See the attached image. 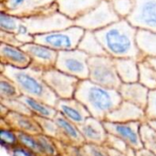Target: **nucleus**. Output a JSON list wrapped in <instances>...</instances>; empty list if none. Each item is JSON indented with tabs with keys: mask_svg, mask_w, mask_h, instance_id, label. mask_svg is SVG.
Here are the masks:
<instances>
[{
	"mask_svg": "<svg viewBox=\"0 0 156 156\" xmlns=\"http://www.w3.org/2000/svg\"><path fill=\"white\" fill-rule=\"evenodd\" d=\"M138 28L126 18L94 31L95 36L104 48L107 54L113 58H133L139 62L146 58L143 55L136 43Z\"/></svg>",
	"mask_w": 156,
	"mask_h": 156,
	"instance_id": "f257e3e1",
	"label": "nucleus"
},
{
	"mask_svg": "<svg viewBox=\"0 0 156 156\" xmlns=\"http://www.w3.org/2000/svg\"><path fill=\"white\" fill-rule=\"evenodd\" d=\"M72 26L74 20L60 13L55 4L42 13L22 17V23L16 36L20 42L27 44L34 42V35L66 29Z\"/></svg>",
	"mask_w": 156,
	"mask_h": 156,
	"instance_id": "f03ea898",
	"label": "nucleus"
},
{
	"mask_svg": "<svg viewBox=\"0 0 156 156\" xmlns=\"http://www.w3.org/2000/svg\"><path fill=\"white\" fill-rule=\"evenodd\" d=\"M1 72L7 79L11 80L23 91L35 98L46 97L49 91L43 79L44 70L32 65L19 69L1 64Z\"/></svg>",
	"mask_w": 156,
	"mask_h": 156,
	"instance_id": "7ed1b4c3",
	"label": "nucleus"
},
{
	"mask_svg": "<svg viewBox=\"0 0 156 156\" xmlns=\"http://www.w3.org/2000/svg\"><path fill=\"white\" fill-rule=\"evenodd\" d=\"M84 33L85 29L74 25L66 29L34 35L33 37L35 43L41 44L59 52L78 48Z\"/></svg>",
	"mask_w": 156,
	"mask_h": 156,
	"instance_id": "20e7f679",
	"label": "nucleus"
},
{
	"mask_svg": "<svg viewBox=\"0 0 156 156\" xmlns=\"http://www.w3.org/2000/svg\"><path fill=\"white\" fill-rule=\"evenodd\" d=\"M121 18L108 1L101 0L93 9L75 19L74 25L85 30L96 31L119 21Z\"/></svg>",
	"mask_w": 156,
	"mask_h": 156,
	"instance_id": "39448f33",
	"label": "nucleus"
},
{
	"mask_svg": "<svg viewBox=\"0 0 156 156\" xmlns=\"http://www.w3.org/2000/svg\"><path fill=\"white\" fill-rule=\"evenodd\" d=\"M89 78L92 82L106 88H115L120 84L113 58L110 56H92L88 59Z\"/></svg>",
	"mask_w": 156,
	"mask_h": 156,
	"instance_id": "423d86ee",
	"label": "nucleus"
},
{
	"mask_svg": "<svg viewBox=\"0 0 156 156\" xmlns=\"http://www.w3.org/2000/svg\"><path fill=\"white\" fill-rule=\"evenodd\" d=\"M89 58L88 54L79 48L59 51L55 68L75 78L86 79L89 77Z\"/></svg>",
	"mask_w": 156,
	"mask_h": 156,
	"instance_id": "0eeeda50",
	"label": "nucleus"
},
{
	"mask_svg": "<svg viewBox=\"0 0 156 156\" xmlns=\"http://www.w3.org/2000/svg\"><path fill=\"white\" fill-rule=\"evenodd\" d=\"M79 93L93 108L100 112H107L114 105L115 95L112 90L94 82H81Z\"/></svg>",
	"mask_w": 156,
	"mask_h": 156,
	"instance_id": "6e6552de",
	"label": "nucleus"
},
{
	"mask_svg": "<svg viewBox=\"0 0 156 156\" xmlns=\"http://www.w3.org/2000/svg\"><path fill=\"white\" fill-rule=\"evenodd\" d=\"M126 19L138 29L156 32V0H134Z\"/></svg>",
	"mask_w": 156,
	"mask_h": 156,
	"instance_id": "1a4fd4ad",
	"label": "nucleus"
},
{
	"mask_svg": "<svg viewBox=\"0 0 156 156\" xmlns=\"http://www.w3.org/2000/svg\"><path fill=\"white\" fill-rule=\"evenodd\" d=\"M57 0H1V11L13 16L27 17L42 13Z\"/></svg>",
	"mask_w": 156,
	"mask_h": 156,
	"instance_id": "9d476101",
	"label": "nucleus"
},
{
	"mask_svg": "<svg viewBox=\"0 0 156 156\" xmlns=\"http://www.w3.org/2000/svg\"><path fill=\"white\" fill-rule=\"evenodd\" d=\"M20 48L29 56L33 67L44 71L55 68L58 58V51L35 42L24 44Z\"/></svg>",
	"mask_w": 156,
	"mask_h": 156,
	"instance_id": "9b49d317",
	"label": "nucleus"
},
{
	"mask_svg": "<svg viewBox=\"0 0 156 156\" xmlns=\"http://www.w3.org/2000/svg\"><path fill=\"white\" fill-rule=\"evenodd\" d=\"M45 82L61 95H69L78 81L77 78L66 74L56 68L45 70L43 72Z\"/></svg>",
	"mask_w": 156,
	"mask_h": 156,
	"instance_id": "f8f14e48",
	"label": "nucleus"
},
{
	"mask_svg": "<svg viewBox=\"0 0 156 156\" xmlns=\"http://www.w3.org/2000/svg\"><path fill=\"white\" fill-rule=\"evenodd\" d=\"M101 0H57L58 10L75 20L93 9Z\"/></svg>",
	"mask_w": 156,
	"mask_h": 156,
	"instance_id": "ddd939ff",
	"label": "nucleus"
},
{
	"mask_svg": "<svg viewBox=\"0 0 156 156\" xmlns=\"http://www.w3.org/2000/svg\"><path fill=\"white\" fill-rule=\"evenodd\" d=\"M0 60L1 64L19 69H24L31 65V58L20 47L5 43L0 44Z\"/></svg>",
	"mask_w": 156,
	"mask_h": 156,
	"instance_id": "4468645a",
	"label": "nucleus"
},
{
	"mask_svg": "<svg viewBox=\"0 0 156 156\" xmlns=\"http://www.w3.org/2000/svg\"><path fill=\"white\" fill-rule=\"evenodd\" d=\"M117 73L124 81L133 82L139 77V61L133 58H113Z\"/></svg>",
	"mask_w": 156,
	"mask_h": 156,
	"instance_id": "2eb2a0df",
	"label": "nucleus"
},
{
	"mask_svg": "<svg viewBox=\"0 0 156 156\" xmlns=\"http://www.w3.org/2000/svg\"><path fill=\"white\" fill-rule=\"evenodd\" d=\"M78 48L88 54L90 57L109 56L97 37L95 36L94 31L90 30H85V33L79 43Z\"/></svg>",
	"mask_w": 156,
	"mask_h": 156,
	"instance_id": "dca6fc26",
	"label": "nucleus"
},
{
	"mask_svg": "<svg viewBox=\"0 0 156 156\" xmlns=\"http://www.w3.org/2000/svg\"><path fill=\"white\" fill-rule=\"evenodd\" d=\"M136 43L145 58H156V32L138 29Z\"/></svg>",
	"mask_w": 156,
	"mask_h": 156,
	"instance_id": "f3484780",
	"label": "nucleus"
},
{
	"mask_svg": "<svg viewBox=\"0 0 156 156\" xmlns=\"http://www.w3.org/2000/svg\"><path fill=\"white\" fill-rule=\"evenodd\" d=\"M22 23V17L10 15L4 11L0 12V28L2 31L16 33Z\"/></svg>",
	"mask_w": 156,
	"mask_h": 156,
	"instance_id": "a211bd4d",
	"label": "nucleus"
},
{
	"mask_svg": "<svg viewBox=\"0 0 156 156\" xmlns=\"http://www.w3.org/2000/svg\"><path fill=\"white\" fill-rule=\"evenodd\" d=\"M139 76L145 85L156 86V69L146 59L139 62Z\"/></svg>",
	"mask_w": 156,
	"mask_h": 156,
	"instance_id": "6ab92c4d",
	"label": "nucleus"
},
{
	"mask_svg": "<svg viewBox=\"0 0 156 156\" xmlns=\"http://www.w3.org/2000/svg\"><path fill=\"white\" fill-rule=\"evenodd\" d=\"M108 1L116 11V13L122 17L126 18L134 5V0H106Z\"/></svg>",
	"mask_w": 156,
	"mask_h": 156,
	"instance_id": "aec40b11",
	"label": "nucleus"
},
{
	"mask_svg": "<svg viewBox=\"0 0 156 156\" xmlns=\"http://www.w3.org/2000/svg\"><path fill=\"white\" fill-rule=\"evenodd\" d=\"M0 91L1 95L4 97H14L16 94V85L9 80L6 77L2 74L0 80Z\"/></svg>",
	"mask_w": 156,
	"mask_h": 156,
	"instance_id": "412c9836",
	"label": "nucleus"
},
{
	"mask_svg": "<svg viewBox=\"0 0 156 156\" xmlns=\"http://www.w3.org/2000/svg\"><path fill=\"white\" fill-rule=\"evenodd\" d=\"M116 131L127 141H129L131 144H136L137 143V135L136 133L128 126L118 124L116 125Z\"/></svg>",
	"mask_w": 156,
	"mask_h": 156,
	"instance_id": "4be33fe9",
	"label": "nucleus"
},
{
	"mask_svg": "<svg viewBox=\"0 0 156 156\" xmlns=\"http://www.w3.org/2000/svg\"><path fill=\"white\" fill-rule=\"evenodd\" d=\"M0 40L1 43H5L11 46H16V47H21L24 45L22 42H20L15 33H9L5 31H0Z\"/></svg>",
	"mask_w": 156,
	"mask_h": 156,
	"instance_id": "5701e85b",
	"label": "nucleus"
},
{
	"mask_svg": "<svg viewBox=\"0 0 156 156\" xmlns=\"http://www.w3.org/2000/svg\"><path fill=\"white\" fill-rule=\"evenodd\" d=\"M26 102H27V104L32 110H34L35 112H38V113H40V114H42V115L48 116L49 113H50L49 110H48L46 106H44L43 104H41L40 102H38L37 101H36V100L33 99V98H29V97L27 98V99H26Z\"/></svg>",
	"mask_w": 156,
	"mask_h": 156,
	"instance_id": "b1692460",
	"label": "nucleus"
},
{
	"mask_svg": "<svg viewBox=\"0 0 156 156\" xmlns=\"http://www.w3.org/2000/svg\"><path fill=\"white\" fill-rule=\"evenodd\" d=\"M61 109L64 112L65 115H67L69 118H70L71 120L75 121V122H80L82 121V116L81 114L79 112V111H77L75 108L69 106V105H66L63 104L61 106Z\"/></svg>",
	"mask_w": 156,
	"mask_h": 156,
	"instance_id": "393cba45",
	"label": "nucleus"
},
{
	"mask_svg": "<svg viewBox=\"0 0 156 156\" xmlns=\"http://www.w3.org/2000/svg\"><path fill=\"white\" fill-rule=\"evenodd\" d=\"M19 139L27 147H28V148H30V149H32L34 151H38L39 152V151L42 150L40 144H37L33 138H31L30 136H28L27 134H24V133L19 134Z\"/></svg>",
	"mask_w": 156,
	"mask_h": 156,
	"instance_id": "a878e982",
	"label": "nucleus"
},
{
	"mask_svg": "<svg viewBox=\"0 0 156 156\" xmlns=\"http://www.w3.org/2000/svg\"><path fill=\"white\" fill-rule=\"evenodd\" d=\"M58 123L59 124V126L71 137L77 138L78 137V132L77 130L67 121L63 120V119H58Z\"/></svg>",
	"mask_w": 156,
	"mask_h": 156,
	"instance_id": "bb28decb",
	"label": "nucleus"
},
{
	"mask_svg": "<svg viewBox=\"0 0 156 156\" xmlns=\"http://www.w3.org/2000/svg\"><path fill=\"white\" fill-rule=\"evenodd\" d=\"M0 138H1V143L4 144H15L16 142V137L15 135L8 132V131H5V130H2L0 132Z\"/></svg>",
	"mask_w": 156,
	"mask_h": 156,
	"instance_id": "cd10ccee",
	"label": "nucleus"
},
{
	"mask_svg": "<svg viewBox=\"0 0 156 156\" xmlns=\"http://www.w3.org/2000/svg\"><path fill=\"white\" fill-rule=\"evenodd\" d=\"M39 144L42 148L43 151H45L46 153H48V154H53V147L51 146V144L47 142L44 138H41L40 139V142H39Z\"/></svg>",
	"mask_w": 156,
	"mask_h": 156,
	"instance_id": "c85d7f7f",
	"label": "nucleus"
},
{
	"mask_svg": "<svg viewBox=\"0 0 156 156\" xmlns=\"http://www.w3.org/2000/svg\"><path fill=\"white\" fill-rule=\"evenodd\" d=\"M84 133H85V134H86L88 137L92 138V139L98 138V137H99V133H98L94 128H92L90 125L86 126V127L84 128Z\"/></svg>",
	"mask_w": 156,
	"mask_h": 156,
	"instance_id": "c756f323",
	"label": "nucleus"
},
{
	"mask_svg": "<svg viewBox=\"0 0 156 156\" xmlns=\"http://www.w3.org/2000/svg\"><path fill=\"white\" fill-rule=\"evenodd\" d=\"M13 156H32L29 153H27V151L25 150H22V149H17L14 152V154Z\"/></svg>",
	"mask_w": 156,
	"mask_h": 156,
	"instance_id": "7c9ffc66",
	"label": "nucleus"
},
{
	"mask_svg": "<svg viewBox=\"0 0 156 156\" xmlns=\"http://www.w3.org/2000/svg\"><path fill=\"white\" fill-rule=\"evenodd\" d=\"M19 123H20V125H21L23 128H25V129H30V128L33 127L32 123L29 122L28 121H20Z\"/></svg>",
	"mask_w": 156,
	"mask_h": 156,
	"instance_id": "2f4dec72",
	"label": "nucleus"
},
{
	"mask_svg": "<svg viewBox=\"0 0 156 156\" xmlns=\"http://www.w3.org/2000/svg\"><path fill=\"white\" fill-rule=\"evenodd\" d=\"M145 59L156 69V58H146Z\"/></svg>",
	"mask_w": 156,
	"mask_h": 156,
	"instance_id": "473e14b6",
	"label": "nucleus"
},
{
	"mask_svg": "<svg viewBox=\"0 0 156 156\" xmlns=\"http://www.w3.org/2000/svg\"><path fill=\"white\" fill-rule=\"evenodd\" d=\"M92 154H93V155L94 156H104L101 152H99V151H95V150H93L92 151Z\"/></svg>",
	"mask_w": 156,
	"mask_h": 156,
	"instance_id": "72a5a7b5",
	"label": "nucleus"
}]
</instances>
